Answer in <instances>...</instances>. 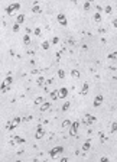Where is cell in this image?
<instances>
[{"mask_svg": "<svg viewBox=\"0 0 117 162\" xmlns=\"http://www.w3.org/2000/svg\"><path fill=\"white\" fill-rule=\"evenodd\" d=\"M56 19H58V23H59L61 26H66V25H68V20H66V16H65L64 13H58Z\"/></svg>", "mask_w": 117, "mask_h": 162, "instance_id": "obj_5", "label": "cell"}, {"mask_svg": "<svg viewBox=\"0 0 117 162\" xmlns=\"http://www.w3.org/2000/svg\"><path fill=\"white\" fill-rule=\"evenodd\" d=\"M49 107H51V103H45V101H44V103H42V104H40V107H39V110H40V112H46V110H48Z\"/></svg>", "mask_w": 117, "mask_h": 162, "instance_id": "obj_11", "label": "cell"}, {"mask_svg": "<svg viewBox=\"0 0 117 162\" xmlns=\"http://www.w3.org/2000/svg\"><path fill=\"white\" fill-rule=\"evenodd\" d=\"M110 132H111V133L117 132V123H116V122H114V123H111V129H110Z\"/></svg>", "mask_w": 117, "mask_h": 162, "instance_id": "obj_27", "label": "cell"}, {"mask_svg": "<svg viewBox=\"0 0 117 162\" xmlns=\"http://www.w3.org/2000/svg\"><path fill=\"white\" fill-rule=\"evenodd\" d=\"M94 20H95V22H101V15H100V12H97V13L94 15Z\"/></svg>", "mask_w": 117, "mask_h": 162, "instance_id": "obj_24", "label": "cell"}, {"mask_svg": "<svg viewBox=\"0 0 117 162\" xmlns=\"http://www.w3.org/2000/svg\"><path fill=\"white\" fill-rule=\"evenodd\" d=\"M4 81H6L7 84H9V86H12V83H13V78H12V77H10V75H7V77H6V78H4Z\"/></svg>", "mask_w": 117, "mask_h": 162, "instance_id": "obj_26", "label": "cell"}, {"mask_svg": "<svg viewBox=\"0 0 117 162\" xmlns=\"http://www.w3.org/2000/svg\"><path fill=\"white\" fill-rule=\"evenodd\" d=\"M106 139H107V138L104 136V133L100 132V140H101V143H104V142H106Z\"/></svg>", "mask_w": 117, "mask_h": 162, "instance_id": "obj_32", "label": "cell"}, {"mask_svg": "<svg viewBox=\"0 0 117 162\" xmlns=\"http://www.w3.org/2000/svg\"><path fill=\"white\" fill-rule=\"evenodd\" d=\"M19 25H20V23H18V22L13 25V32H19Z\"/></svg>", "mask_w": 117, "mask_h": 162, "instance_id": "obj_31", "label": "cell"}, {"mask_svg": "<svg viewBox=\"0 0 117 162\" xmlns=\"http://www.w3.org/2000/svg\"><path fill=\"white\" fill-rule=\"evenodd\" d=\"M113 26H114V28H117V18L113 20Z\"/></svg>", "mask_w": 117, "mask_h": 162, "instance_id": "obj_37", "label": "cell"}, {"mask_svg": "<svg viewBox=\"0 0 117 162\" xmlns=\"http://www.w3.org/2000/svg\"><path fill=\"white\" fill-rule=\"evenodd\" d=\"M103 101H104V97H103L101 94H98V96H95V98H94V103H93V104H94V107H100Z\"/></svg>", "mask_w": 117, "mask_h": 162, "instance_id": "obj_7", "label": "cell"}, {"mask_svg": "<svg viewBox=\"0 0 117 162\" xmlns=\"http://www.w3.org/2000/svg\"><path fill=\"white\" fill-rule=\"evenodd\" d=\"M58 42H59V38H58V36H55V38L52 39V44H54V45H56Z\"/></svg>", "mask_w": 117, "mask_h": 162, "instance_id": "obj_34", "label": "cell"}, {"mask_svg": "<svg viewBox=\"0 0 117 162\" xmlns=\"http://www.w3.org/2000/svg\"><path fill=\"white\" fill-rule=\"evenodd\" d=\"M58 77H59V78H65V71L64 70H58Z\"/></svg>", "mask_w": 117, "mask_h": 162, "instance_id": "obj_28", "label": "cell"}, {"mask_svg": "<svg viewBox=\"0 0 117 162\" xmlns=\"http://www.w3.org/2000/svg\"><path fill=\"white\" fill-rule=\"evenodd\" d=\"M100 161H101V162H108V158H107V156H103Z\"/></svg>", "mask_w": 117, "mask_h": 162, "instance_id": "obj_35", "label": "cell"}, {"mask_svg": "<svg viewBox=\"0 0 117 162\" xmlns=\"http://www.w3.org/2000/svg\"><path fill=\"white\" fill-rule=\"evenodd\" d=\"M23 44H25V45H29V44H30V38H29V35H28V33L23 36Z\"/></svg>", "mask_w": 117, "mask_h": 162, "instance_id": "obj_19", "label": "cell"}, {"mask_svg": "<svg viewBox=\"0 0 117 162\" xmlns=\"http://www.w3.org/2000/svg\"><path fill=\"white\" fill-rule=\"evenodd\" d=\"M88 88H90V84H88V83H84V86H82V90H81V94H82V96H85L87 93H88Z\"/></svg>", "mask_w": 117, "mask_h": 162, "instance_id": "obj_13", "label": "cell"}, {"mask_svg": "<svg viewBox=\"0 0 117 162\" xmlns=\"http://www.w3.org/2000/svg\"><path fill=\"white\" fill-rule=\"evenodd\" d=\"M40 12H42V10H40V7H39L38 4H35V6L32 7V13H35V15H39Z\"/></svg>", "mask_w": 117, "mask_h": 162, "instance_id": "obj_15", "label": "cell"}, {"mask_svg": "<svg viewBox=\"0 0 117 162\" xmlns=\"http://www.w3.org/2000/svg\"><path fill=\"white\" fill-rule=\"evenodd\" d=\"M104 12H106L107 15H110V13L113 12V9H111V6H106V9H104Z\"/></svg>", "mask_w": 117, "mask_h": 162, "instance_id": "obj_30", "label": "cell"}, {"mask_svg": "<svg viewBox=\"0 0 117 162\" xmlns=\"http://www.w3.org/2000/svg\"><path fill=\"white\" fill-rule=\"evenodd\" d=\"M110 61H117V52H111V54H108V57H107Z\"/></svg>", "mask_w": 117, "mask_h": 162, "instance_id": "obj_16", "label": "cell"}, {"mask_svg": "<svg viewBox=\"0 0 117 162\" xmlns=\"http://www.w3.org/2000/svg\"><path fill=\"white\" fill-rule=\"evenodd\" d=\"M45 136V129L42 126H38L36 127V133H35V139H42Z\"/></svg>", "mask_w": 117, "mask_h": 162, "instance_id": "obj_6", "label": "cell"}, {"mask_svg": "<svg viewBox=\"0 0 117 162\" xmlns=\"http://www.w3.org/2000/svg\"><path fill=\"white\" fill-rule=\"evenodd\" d=\"M51 98H52V100H58V98H59V96H58V90L51 91Z\"/></svg>", "mask_w": 117, "mask_h": 162, "instance_id": "obj_18", "label": "cell"}, {"mask_svg": "<svg viewBox=\"0 0 117 162\" xmlns=\"http://www.w3.org/2000/svg\"><path fill=\"white\" fill-rule=\"evenodd\" d=\"M49 46H51V44H49L48 41H44V42H42V48H44V49H49Z\"/></svg>", "mask_w": 117, "mask_h": 162, "instance_id": "obj_25", "label": "cell"}, {"mask_svg": "<svg viewBox=\"0 0 117 162\" xmlns=\"http://www.w3.org/2000/svg\"><path fill=\"white\" fill-rule=\"evenodd\" d=\"M42 103H44V97H36V98H35V104H36V106H40Z\"/></svg>", "mask_w": 117, "mask_h": 162, "instance_id": "obj_20", "label": "cell"}, {"mask_svg": "<svg viewBox=\"0 0 117 162\" xmlns=\"http://www.w3.org/2000/svg\"><path fill=\"white\" fill-rule=\"evenodd\" d=\"M40 32H42V30H40V28H36V29H35V35H36V36L42 35V33H40Z\"/></svg>", "mask_w": 117, "mask_h": 162, "instance_id": "obj_33", "label": "cell"}, {"mask_svg": "<svg viewBox=\"0 0 117 162\" xmlns=\"http://www.w3.org/2000/svg\"><path fill=\"white\" fill-rule=\"evenodd\" d=\"M78 127H80V122H72V124L69 126V136H77L78 135Z\"/></svg>", "mask_w": 117, "mask_h": 162, "instance_id": "obj_2", "label": "cell"}, {"mask_svg": "<svg viewBox=\"0 0 117 162\" xmlns=\"http://www.w3.org/2000/svg\"><path fill=\"white\" fill-rule=\"evenodd\" d=\"M16 22H18V23H23L25 22V15H19L18 19H16Z\"/></svg>", "mask_w": 117, "mask_h": 162, "instance_id": "obj_23", "label": "cell"}, {"mask_svg": "<svg viewBox=\"0 0 117 162\" xmlns=\"http://www.w3.org/2000/svg\"><path fill=\"white\" fill-rule=\"evenodd\" d=\"M71 77H72V78H75V80H78L80 77H81V74H80L78 70H75V68H74V70H71Z\"/></svg>", "mask_w": 117, "mask_h": 162, "instance_id": "obj_10", "label": "cell"}, {"mask_svg": "<svg viewBox=\"0 0 117 162\" xmlns=\"http://www.w3.org/2000/svg\"><path fill=\"white\" fill-rule=\"evenodd\" d=\"M36 83H38L39 87H42V86H45V78H44V77H39V78L36 80Z\"/></svg>", "mask_w": 117, "mask_h": 162, "instance_id": "obj_17", "label": "cell"}, {"mask_svg": "<svg viewBox=\"0 0 117 162\" xmlns=\"http://www.w3.org/2000/svg\"><path fill=\"white\" fill-rule=\"evenodd\" d=\"M61 162H68V158H65V156L61 158Z\"/></svg>", "mask_w": 117, "mask_h": 162, "instance_id": "obj_38", "label": "cell"}, {"mask_svg": "<svg viewBox=\"0 0 117 162\" xmlns=\"http://www.w3.org/2000/svg\"><path fill=\"white\" fill-rule=\"evenodd\" d=\"M88 2H91V3H93V2H94V0H88Z\"/></svg>", "mask_w": 117, "mask_h": 162, "instance_id": "obj_39", "label": "cell"}, {"mask_svg": "<svg viewBox=\"0 0 117 162\" xmlns=\"http://www.w3.org/2000/svg\"><path fill=\"white\" fill-rule=\"evenodd\" d=\"M90 7H91V2L87 0V2L84 3V10H90Z\"/></svg>", "mask_w": 117, "mask_h": 162, "instance_id": "obj_29", "label": "cell"}, {"mask_svg": "<svg viewBox=\"0 0 117 162\" xmlns=\"http://www.w3.org/2000/svg\"><path fill=\"white\" fill-rule=\"evenodd\" d=\"M72 124V122H69V120H64L62 122V127H64V129H66V127H69Z\"/></svg>", "mask_w": 117, "mask_h": 162, "instance_id": "obj_21", "label": "cell"}, {"mask_svg": "<svg viewBox=\"0 0 117 162\" xmlns=\"http://www.w3.org/2000/svg\"><path fill=\"white\" fill-rule=\"evenodd\" d=\"M62 152H64V148H62V146H55L54 149L49 151V156H51V158H56L58 155H61Z\"/></svg>", "mask_w": 117, "mask_h": 162, "instance_id": "obj_3", "label": "cell"}, {"mask_svg": "<svg viewBox=\"0 0 117 162\" xmlns=\"http://www.w3.org/2000/svg\"><path fill=\"white\" fill-rule=\"evenodd\" d=\"M20 122H22V119H20L19 116H16V117L13 119V120H12V122H9V123H7L6 129H7V130H13L15 127H18V124H19Z\"/></svg>", "mask_w": 117, "mask_h": 162, "instance_id": "obj_1", "label": "cell"}, {"mask_svg": "<svg viewBox=\"0 0 117 162\" xmlns=\"http://www.w3.org/2000/svg\"><path fill=\"white\" fill-rule=\"evenodd\" d=\"M15 142H16V143H19V145H23L26 140H25L22 136H15Z\"/></svg>", "mask_w": 117, "mask_h": 162, "instance_id": "obj_14", "label": "cell"}, {"mask_svg": "<svg viewBox=\"0 0 117 162\" xmlns=\"http://www.w3.org/2000/svg\"><path fill=\"white\" fill-rule=\"evenodd\" d=\"M9 88H10V86H9L6 81H3L2 86H0V90H2V93H7V91H9Z\"/></svg>", "mask_w": 117, "mask_h": 162, "instance_id": "obj_9", "label": "cell"}, {"mask_svg": "<svg viewBox=\"0 0 117 162\" xmlns=\"http://www.w3.org/2000/svg\"><path fill=\"white\" fill-rule=\"evenodd\" d=\"M61 59V52H56V61H59Z\"/></svg>", "mask_w": 117, "mask_h": 162, "instance_id": "obj_36", "label": "cell"}, {"mask_svg": "<svg viewBox=\"0 0 117 162\" xmlns=\"http://www.w3.org/2000/svg\"><path fill=\"white\" fill-rule=\"evenodd\" d=\"M58 96H59V98H66V96H68V88L66 87H62L58 90Z\"/></svg>", "mask_w": 117, "mask_h": 162, "instance_id": "obj_8", "label": "cell"}, {"mask_svg": "<svg viewBox=\"0 0 117 162\" xmlns=\"http://www.w3.org/2000/svg\"><path fill=\"white\" fill-rule=\"evenodd\" d=\"M91 148V139H88V140H85V143L84 145H82V151H84V152H87L88 149Z\"/></svg>", "mask_w": 117, "mask_h": 162, "instance_id": "obj_12", "label": "cell"}, {"mask_svg": "<svg viewBox=\"0 0 117 162\" xmlns=\"http://www.w3.org/2000/svg\"><path fill=\"white\" fill-rule=\"evenodd\" d=\"M71 107V103L69 101H66V103H64V106H62V112H66V110H68Z\"/></svg>", "mask_w": 117, "mask_h": 162, "instance_id": "obj_22", "label": "cell"}, {"mask_svg": "<svg viewBox=\"0 0 117 162\" xmlns=\"http://www.w3.org/2000/svg\"><path fill=\"white\" fill-rule=\"evenodd\" d=\"M19 9H20V4H19V3H12L10 6L6 7V13H7V15H13L16 10H19Z\"/></svg>", "mask_w": 117, "mask_h": 162, "instance_id": "obj_4", "label": "cell"}]
</instances>
